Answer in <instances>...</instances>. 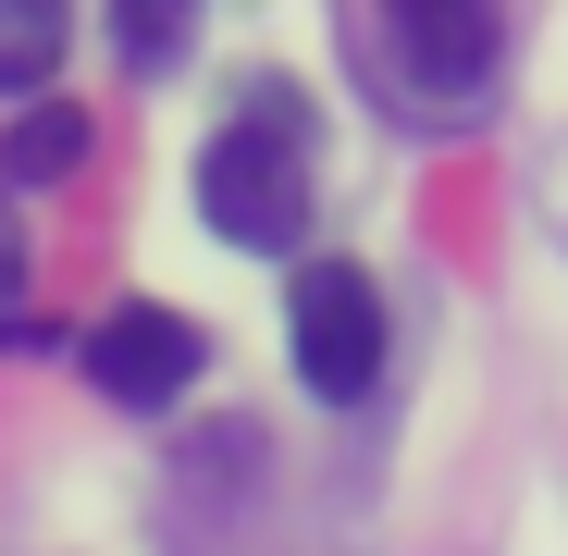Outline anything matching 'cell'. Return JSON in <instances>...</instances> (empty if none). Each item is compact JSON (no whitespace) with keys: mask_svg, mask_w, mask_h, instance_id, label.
<instances>
[{"mask_svg":"<svg viewBox=\"0 0 568 556\" xmlns=\"http://www.w3.org/2000/svg\"><path fill=\"white\" fill-rule=\"evenodd\" d=\"M199 211L247 260H284L310 235V100H297V74H247L235 87L223 137L199 149Z\"/></svg>","mask_w":568,"mask_h":556,"instance_id":"cell-1","label":"cell"},{"mask_svg":"<svg viewBox=\"0 0 568 556\" xmlns=\"http://www.w3.org/2000/svg\"><path fill=\"white\" fill-rule=\"evenodd\" d=\"M358 50L396 87V112H420V124L483 112L507 74V13L495 0H384V13H358Z\"/></svg>","mask_w":568,"mask_h":556,"instance_id":"cell-2","label":"cell"},{"mask_svg":"<svg viewBox=\"0 0 568 556\" xmlns=\"http://www.w3.org/2000/svg\"><path fill=\"white\" fill-rule=\"evenodd\" d=\"M284 346H297V384L322 408H358L384 384V285L358 260H297L284 285Z\"/></svg>","mask_w":568,"mask_h":556,"instance_id":"cell-3","label":"cell"},{"mask_svg":"<svg viewBox=\"0 0 568 556\" xmlns=\"http://www.w3.org/2000/svg\"><path fill=\"white\" fill-rule=\"evenodd\" d=\"M199 358H211V334H199V322L136 297V310H112L100 334H87V384H100L112 408H136V421H149V408H173L185 384H199Z\"/></svg>","mask_w":568,"mask_h":556,"instance_id":"cell-4","label":"cell"},{"mask_svg":"<svg viewBox=\"0 0 568 556\" xmlns=\"http://www.w3.org/2000/svg\"><path fill=\"white\" fill-rule=\"evenodd\" d=\"M74 161H87V112L74 100H38L13 137H0V173H13V185H62Z\"/></svg>","mask_w":568,"mask_h":556,"instance_id":"cell-5","label":"cell"},{"mask_svg":"<svg viewBox=\"0 0 568 556\" xmlns=\"http://www.w3.org/2000/svg\"><path fill=\"white\" fill-rule=\"evenodd\" d=\"M50 62H62V13L50 0H0V100L50 87Z\"/></svg>","mask_w":568,"mask_h":556,"instance_id":"cell-6","label":"cell"},{"mask_svg":"<svg viewBox=\"0 0 568 556\" xmlns=\"http://www.w3.org/2000/svg\"><path fill=\"white\" fill-rule=\"evenodd\" d=\"M185 38H199V0H124V13H112V50H124L136 74L185 62Z\"/></svg>","mask_w":568,"mask_h":556,"instance_id":"cell-7","label":"cell"},{"mask_svg":"<svg viewBox=\"0 0 568 556\" xmlns=\"http://www.w3.org/2000/svg\"><path fill=\"white\" fill-rule=\"evenodd\" d=\"M13 260H26V247H13V211H0V297H13Z\"/></svg>","mask_w":568,"mask_h":556,"instance_id":"cell-8","label":"cell"}]
</instances>
